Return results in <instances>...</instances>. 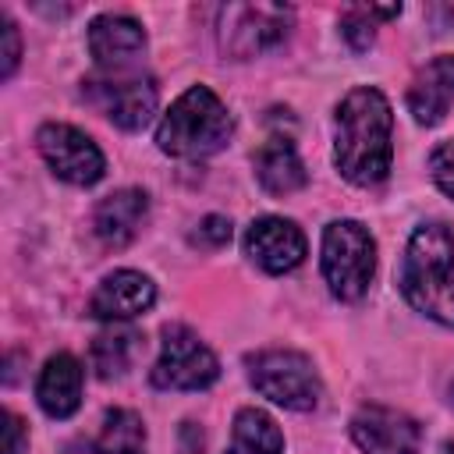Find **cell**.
Wrapping results in <instances>:
<instances>
[{
	"mask_svg": "<svg viewBox=\"0 0 454 454\" xmlns=\"http://www.w3.org/2000/svg\"><path fill=\"white\" fill-rule=\"evenodd\" d=\"M394 114L380 89H351L333 114V163L351 184H380L394 163Z\"/></svg>",
	"mask_w": 454,
	"mask_h": 454,
	"instance_id": "cell-1",
	"label": "cell"
},
{
	"mask_svg": "<svg viewBox=\"0 0 454 454\" xmlns=\"http://www.w3.org/2000/svg\"><path fill=\"white\" fill-rule=\"evenodd\" d=\"M401 294L443 326H454V234L447 223H419L401 259Z\"/></svg>",
	"mask_w": 454,
	"mask_h": 454,
	"instance_id": "cell-2",
	"label": "cell"
},
{
	"mask_svg": "<svg viewBox=\"0 0 454 454\" xmlns=\"http://www.w3.org/2000/svg\"><path fill=\"white\" fill-rule=\"evenodd\" d=\"M234 121L209 85H192L160 117L156 145L177 160H206L227 145Z\"/></svg>",
	"mask_w": 454,
	"mask_h": 454,
	"instance_id": "cell-3",
	"label": "cell"
},
{
	"mask_svg": "<svg viewBox=\"0 0 454 454\" xmlns=\"http://www.w3.org/2000/svg\"><path fill=\"white\" fill-rule=\"evenodd\" d=\"M323 280L333 298L358 301L376 273V241L358 220H330L323 227Z\"/></svg>",
	"mask_w": 454,
	"mask_h": 454,
	"instance_id": "cell-4",
	"label": "cell"
},
{
	"mask_svg": "<svg viewBox=\"0 0 454 454\" xmlns=\"http://www.w3.org/2000/svg\"><path fill=\"white\" fill-rule=\"evenodd\" d=\"M245 365H248L252 387H255L262 397H270L273 404L291 408V411H312V408H319L323 383H319L316 365H312L301 351L270 348V351L248 355Z\"/></svg>",
	"mask_w": 454,
	"mask_h": 454,
	"instance_id": "cell-5",
	"label": "cell"
},
{
	"mask_svg": "<svg viewBox=\"0 0 454 454\" xmlns=\"http://www.w3.org/2000/svg\"><path fill=\"white\" fill-rule=\"evenodd\" d=\"M82 96L106 114L117 128L124 131H138L149 124V117L156 114V82L135 67H121V71H96L82 82Z\"/></svg>",
	"mask_w": 454,
	"mask_h": 454,
	"instance_id": "cell-6",
	"label": "cell"
},
{
	"mask_svg": "<svg viewBox=\"0 0 454 454\" xmlns=\"http://www.w3.org/2000/svg\"><path fill=\"white\" fill-rule=\"evenodd\" d=\"M294 21V11L284 4H227L220 7L216 39L220 50L234 60H248L277 46Z\"/></svg>",
	"mask_w": 454,
	"mask_h": 454,
	"instance_id": "cell-7",
	"label": "cell"
},
{
	"mask_svg": "<svg viewBox=\"0 0 454 454\" xmlns=\"http://www.w3.org/2000/svg\"><path fill=\"white\" fill-rule=\"evenodd\" d=\"M216 376H220V362L199 340V333H192L181 323L163 326L160 358L149 372L153 387H160V390H206L216 383Z\"/></svg>",
	"mask_w": 454,
	"mask_h": 454,
	"instance_id": "cell-8",
	"label": "cell"
},
{
	"mask_svg": "<svg viewBox=\"0 0 454 454\" xmlns=\"http://www.w3.org/2000/svg\"><path fill=\"white\" fill-rule=\"evenodd\" d=\"M35 145H39V156L46 160V167L67 184L89 188L106 170V160H103L99 145L74 124H57V121L43 124L35 131Z\"/></svg>",
	"mask_w": 454,
	"mask_h": 454,
	"instance_id": "cell-9",
	"label": "cell"
},
{
	"mask_svg": "<svg viewBox=\"0 0 454 454\" xmlns=\"http://www.w3.org/2000/svg\"><path fill=\"white\" fill-rule=\"evenodd\" d=\"M351 440L362 454H419L422 429L411 415L387 404H362L351 419Z\"/></svg>",
	"mask_w": 454,
	"mask_h": 454,
	"instance_id": "cell-10",
	"label": "cell"
},
{
	"mask_svg": "<svg viewBox=\"0 0 454 454\" xmlns=\"http://www.w3.org/2000/svg\"><path fill=\"white\" fill-rule=\"evenodd\" d=\"M305 234L294 220L284 216H259L245 231V255L262 266L266 273H291L305 259Z\"/></svg>",
	"mask_w": 454,
	"mask_h": 454,
	"instance_id": "cell-11",
	"label": "cell"
},
{
	"mask_svg": "<svg viewBox=\"0 0 454 454\" xmlns=\"http://www.w3.org/2000/svg\"><path fill=\"white\" fill-rule=\"evenodd\" d=\"M153 301H156V284L145 273L117 270V273L99 280V287L92 291L89 312L96 319H106V323H124V319H135L145 309H153Z\"/></svg>",
	"mask_w": 454,
	"mask_h": 454,
	"instance_id": "cell-12",
	"label": "cell"
},
{
	"mask_svg": "<svg viewBox=\"0 0 454 454\" xmlns=\"http://www.w3.org/2000/svg\"><path fill=\"white\" fill-rule=\"evenodd\" d=\"M145 50V32L128 14H99L89 25V53L99 64V71H121L135 67V57Z\"/></svg>",
	"mask_w": 454,
	"mask_h": 454,
	"instance_id": "cell-13",
	"label": "cell"
},
{
	"mask_svg": "<svg viewBox=\"0 0 454 454\" xmlns=\"http://www.w3.org/2000/svg\"><path fill=\"white\" fill-rule=\"evenodd\" d=\"M454 103V53H440L433 57L415 78H411V89H408V114L433 128L443 121V114L450 110Z\"/></svg>",
	"mask_w": 454,
	"mask_h": 454,
	"instance_id": "cell-14",
	"label": "cell"
},
{
	"mask_svg": "<svg viewBox=\"0 0 454 454\" xmlns=\"http://www.w3.org/2000/svg\"><path fill=\"white\" fill-rule=\"evenodd\" d=\"M82 362L67 351L50 355L39 380H35V401L50 419H71L82 404Z\"/></svg>",
	"mask_w": 454,
	"mask_h": 454,
	"instance_id": "cell-15",
	"label": "cell"
},
{
	"mask_svg": "<svg viewBox=\"0 0 454 454\" xmlns=\"http://www.w3.org/2000/svg\"><path fill=\"white\" fill-rule=\"evenodd\" d=\"M145 213H149V195L142 188H121L96 206V216H92L96 238L106 248H124L128 241H135Z\"/></svg>",
	"mask_w": 454,
	"mask_h": 454,
	"instance_id": "cell-16",
	"label": "cell"
},
{
	"mask_svg": "<svg viewBox=\"0 0 454 454\" xmlns=\"http://www.w3.org/2000/svg\"><path fill=\"white\" fill-rule=\"evenodd\" d=\"M252 167H255L259 184H262L270 195H291V192L305 188V181H309L305 163H301V156H298L294 142H291V138H284V135L266 138V142L255 149Z\"/></svg>",
	"mask_w": 454,
	"mask_h": 454,
	"instance_id": "cell-17",
	"label": "cell"
},
{
	"mask_svg": "<svg viewBox=\"0 0 454 454\" xmlns=\"http://www.w3.org/2000/svg\"><path fill=\"white\" fill-rule=\"evenodd\" d=\"M223 454H284V433L259 408H241L231 426V443Z\"/></svg>",
	"mask_w": 454,
	"mask_h": 454,
	"instance_id": "cell-18",
	"label": "cell"
},
{
	"mask_svg": "<svg viewBox=\"0 0 454 454\" xmlns=\"http://www.w3.org/2000/svg\"><path fill=\"white\" fill-rule=\"evenodd\" d=\"M96 454H145V426L131 408H110L103 415L99 436L92 443Z\"/></svg>",
	"mask_w": 454,
	"mask_h": 454,
	"instance_id": "cell-19",
	"label": "cell"
},
{
	"mask_svg": "<svg viewBox=\"0 0 454 454\" xmlns=\"http://www.w3.org/2000/svg\"><path fill=\"white\" fill-rule=\"evenodd\" d=\"M138 344H142V337H138L135 330H128V326H114V330L99 333V337L92 340V348H89V358H92L96 376H103V380L124 376L128 365L135 362Z\"/></svg>",
	"mask_w": 454,
	"mask_h": 454,
	"instance_id": "cell-20",
	"label": "cell"
},
{
	"mask_svg": "<svg viewBox=\"0 0 454 454\" xmlns=\"http://www.w3.org/2000/svg\"><path fill=\"white\" fill-rule=\"evenodd\" d=\"M401 7H351L340 18V35L348 39L351 50H369L376 39V18H397Z\"/></svg>",
	"mask_w": 454,
	"mask_h": 454,
	"instance_id": "cell-21",
	"label": "cell"
},
{
	"mask_svg": "<svg viewBox=\"0 0 454 454\" xmlns=\"http://www.w3.org/2000/svg\"><path fill=\"white\" fill-rule=\"evenodd\" d=\"M429 174H433L436 188H440L447 199H454V138L440 142V145L429 153Z\"/></svg>",
	"mask_w": 454,
	"mask_h": 454,
	"instance_id": "cell-22",
	"label": "cell"
},
{
	"mask_svg": "<svg viewBox=\"0 0 454 454\" xmlns=\"http://www.w3.org/2000/svg\"><path fill=\"white\" fill-rule=\"evenodd\" d=\"M227 241H231V220L227 216H216V213L202 216L195 223V231H192V245H199V248H220Z\"/></svg>",
	"mask_w": 454,
	"mask_h": 454,
	"instance_id": "cell-23",
	"label": "cell"
},
{
	"mask_svg": "<svg viewBox=\"0 0 454 454\" xmlns=\"http://www.w3.org/2000/svg\"><path fill=\"white\" fill-rule=\"evenodd\" d=\"M0 35H4V53H0L4 64H0V74L11 78L14 67H18V60H21V35H18V25L7 14H0Z\"/></svg>",
	"mask_w": 454,
	"mask_h": 454,
	"instance_id": "cell-24",
	"label": "cell"
},
{
	"mask_svg": "<svg viewBox=\"0 0 454 454\" xmlns=\"http://www.w3.org/2000/svg\"><path fill=\"white\" fill-rule=\"evenodd\" d=\"M4 433H7V440H4V454H21L25 450V422L14 415V411H4Z\"/></svg>",
	"mask_w": 454,
	"mask_h": 454,
	"instance_id": "cell-25",
	"label": "cell"
},
{
	"mask_svg": "<svg viewBox=\"0 0 454 454\" xmlns=\"http://www.w3.org/2000/svg\"><path fill=\"white\" fill-rule=\"evenodd\" d=\"M440 454H454V440H447V443L440 447Z\"/></svg>",
	"mask_w": 454,
	"mask_h": 454,
	"instance_id": "cell-26",
	"label": "cell"
},
{
	"mask_svg": "<svg viewBox=\"0 0 454 454\" xmlns=\"http://www.w3.org/2000/svg\"><path fill=\"white\" fill-rule=\"evenodd\" d=\"M450 404H454V383H450Z\"/></svg>",
	"mask_w": 454,
	"mask_h": 454,
	"instance_id": "cell-27",
	"label": "cell"
}]
</instances>
